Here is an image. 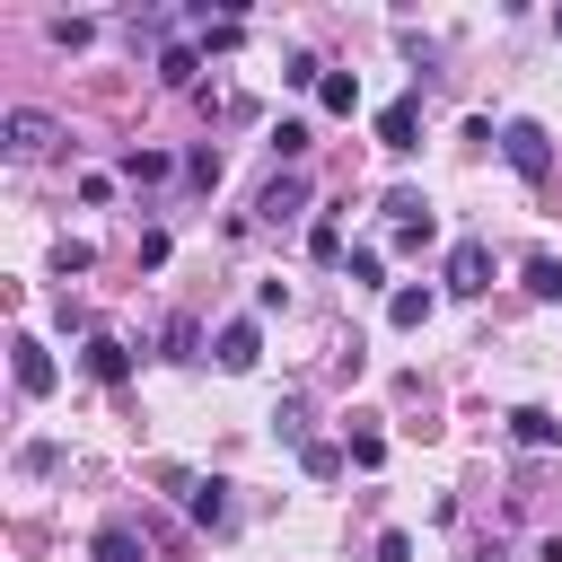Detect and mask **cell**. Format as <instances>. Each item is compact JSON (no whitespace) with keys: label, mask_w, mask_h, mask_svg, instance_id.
I'll return each instance as SVG.
<instances>
[{"label":"cell","mask_w":562,"mask_h":562,"mask_svg":"<svg viewBox=\"0 0 562 562\" xmlns=\"http://www.w3.org/2000/svg\"><path fill=\"white\" fill-rule=\"evenodd\" d=\"M501 149H509V167H518L527 184H544V176H553V140H544V123H509V132H501Z\"/></svg>","instance_id":"obj_1"},{"label":"cell","mask_w":562,"mask_h":562,"mask_svg":"<svg viewBox=\"0 0 562 562\" xmlns=\"http://www.w3.org/2000/svg\"><path fill=\"white\" fill-rule=\"evenodd\" d=\"M0 140H9V158H44L53 149V114L18 105V114H0Z\"/></svg>","instance_id":"obj_2"},{"label":"cell","mask_w":562,"mask_h":562,"mask_svg":"<svg viewBox=\"0 0 562 562\" xmlns=\"http://www.w3.org/2000/svg\"><path fill=\"white\" fill-rule=\"evenodd\" d=\"M448 290H457V299L492 290V246H483V237H457V255H448Z\"/></svg>","instance_id":"obj_3"},{"label":"cell","mask_w":562,"mask_h":562,"mask_svg":"<svg viewBox=\"0 0 562 562\" xmlns=\"http://www.w3.org/2000/svg\"><path fill=\"white\" fill-rule=\"evenodd\" d=\"M413 132H422V97H395V105H378V149H413Z\"/></svg>","instance_id":"obj_4"},{"label":"cell","mask_w":562,"mask_h":562,"mask_svg":"<svg viewBox=\"0 0 562 562\" xmlns=\"http://www.w3.org/2000/svg\"><path fill=\"white\" fill-rule=\"evenodd\" d=\"M255 360H263V334H255V316H237V325H220V369H228V378H246Z\"/></svg>","instance_id":"obj_5"},{"label":"cell","mask_w":562,"mask_h":562,"mask_svg":"<svg viewBox=\"0 0 562 562\" xmlns=\"http://www.w3.org/2000/svg\"><path fill=\"white\" fill-rule=\"evenodd\" d=\"M79 360H88V378H97V386H123V378H132V351H123L114 334H88V351H79Z\"/></svg>","instance_id":"obj_6"},{"label":"cell","mask_w":562,"mask_h":562,"mask_svg":"<svg viewBox=\"0 0 562 562\" xmlns=\"http://www.w3.org/2000/svg\"><path fill=\"white\" fill-rule=\"evenodd\" d=\"M18 386H26V395H53V386H61V369H53V351H44L35 334H18Z\"/></svg>","instance_id":"obj_7"},{"label":"cell","mask_w":562,"mask_h":562,"mask_svg":"<svg viewBox=\"0 0 562 562\" xmlns=\"http://www.w3.org/2000/svg\"><path fill=\"white\" fill-rule=\"evenodd\" d=\"M509 439H518V448H553V439H562V422H553L544 404H518V413H509Z\"/></svg>","instance_id":"obj_8"},{"label":"cell","mask_w":562,"mask_h":562,"mask_svg":"<svg viewBox=\"0 0 562 562\" xmlns=\"http://www.w3.org/2000/svg\"><path fill=\"white\" fill-rule=\"evenodd\" d=\"M430 307H439V299H430L422 281H404V290L386 299V325H404V334H413V325H430Z\"/></svg>","instance_id":"obj_9"},{"label":"cell","mask_w":562,"mask_h":562,"mask_svg":"<svg viewBox=\"0 0 562 562\" xmlns=\"http://www.w3.org/2000/svg\"><path fill=\"white\" fill-rule=\"evenodd\" d=\"M316 105H325V114H351V105H360V79H351V70H325V79H316Z\"/></svg>","instance_id":"obj_10"},{"label":"cell","mask_w":562,"mask_h":562,"mask_svg":"<svg viewBox=\"0 0 562 562\" xmlns=\"http://www.w3.org/2000/svg\"><path fill=\"white\" fill-rule=\"evenodd\" d=\"M184 501H193V518H202V527H228V483H193Z\"/></svg>","instance_id":"obj_11"},{"label":"cell","mask_w":562,"mask_h":562,"mask_svg":"<svg viewBox=\"0 0 562 562\" xmlns=\"http://www.w3.org/2000/svg\"><path fill=\"white\" fill-rule=\"evenodd\" d=\"M342 457H351L360 474H378V465H386V439H378V430H351V439H342Z\"/></svg>","instance_id":"obj_12"},{"label":"cell","mask_w":562,"mask_h":562,"mask_svg":"<svg viewBox=\"0 0 562 562\" xmlns=\"http://www.w3.org/2000/svg\"><path fill=\"white\" fill-rule=\"evenodd\" d=\"M97 562H140V536H132V527H123V518H114V527H105V536H97Z\"/></svg>","instance_id":"obj_13"},{"label":"cell","mask_w":562,"mask_h":562,"mask_svg":"<svg viewBox=\"0 0 562 562\" xmlns=\"http://www.w3.org/2000/svg\"><path fill=\"white\" fill-rule=\"evenodd\" d=\"M299 193H307L299 176H281V184H263V220H290V211H299Z\"/></svg>","instance_id":"obj_14"},{"label":"cell","mask_w":562,"mask_h":562,"mask_svg":"<svg viewBox=\"0 0 562 562\" xmlns=\"http://www.w3.org/2000/svg\"><path fill=\"white\" fill-rule=\"evenodd\" d=\"M527 299H562V263H553V255L527 263Z\"/></svg>","instance_id":"obj_15"},{"label":"cell","mask_w":562,"mask_h":562,"mask_svg":"<svg viewBox=\"0 0 562 562\" xmlns=\"http://www.w3.org/2000/svg\"><path fill=\"white\" fill-rule=\"evenodd\" d=\"M193 70H202V61H193L184 44H176V53H158V79H167V88H193Z\"/></svg>","instance_id":"obj_16"},{"label":"cell","mask_w":562,"mask_h":562,"mask_svg":"<svg viewBox=\"0 0 562 562\" xmlns=\"http://www.w3.org/2000/svg\"><path fill=\"white\" fill-rule=\"evenodd\" d=\"M307 255L334 263V255H342V220H316V228H307Z\"/></svg>","instance_id":"obj_17"},{"label":"cell","mask_w":562,"mask_h":562,"mask_svg":"<svg viewBox=\"0 0 562 562\" xmlns=\"http://www.w3.org/2000/svg\"><path fill=\"white\" fill-rule=\"evenodd\" d=\"M342 272H351L360 290H378V272H386V255H378V246H351V263H342Z\"/></svg>","instance_id":"obj_18"},{"label":"cell","mask_w":562,"mask_h":562,"mask_svg":"<svg viewBox=\"0 0 562 562\" xmlns=\"http://www.w3.org/2000/svg\"><path fill=\"white\" fill-rule=\"evenodd\" d=\"M123 167H132V184H158V176H167V149H132Z\"/></svg>","instance_id":"obj_19"},{"label":"cell","mask_w":562,"mask_h":562,"mask_svg":"<svg viewBox=\"0 0 562 562\" xmlns=\"http://www.w3.org/2000/svg\"><path fill=\"white\" fill-rule=\"evenodd\" d=\"M88 263H97V255H88L79 237H61V246H53V272H61V281H70V272H88Z\"/></svg>","instance_id":"obj_20"},{"label":"cell","mask_w":562,"mask_h":562,"mask_svg":"<svg viewBox=\"0 0 562 562\" xmlns=\"http://www.w3.org/2000/svg\"><path fill=\"white\" fill-rule=\"evenodd\" d=\"M342 465H351V457H342V448H325V439H316V448H307V474H316V483H334V474H342Z\"/></svg>","instance_id":"obj_21"},{"label":"cell","mask_w":562,"mask_h":562,"mask_svg":"<svg viewBox=\"0 0 562 562\" xmlns=\"http://www.w3.org/2000/svg\"><path fill=\"white\" fill-rule=\"evenodd\" d=\"M378 562H413V536H404V527H386V536H378Z\"/></svg>","instance_id":"obj_22"},{"label":"cell","mask_w":562,"mask_h":562,"mask_svg":"<svg viewBox=\"0 0 562 562\" xmlns=\"http://www.w3.org/2000/svg\"><path fill=\"white\" fill-rule=\"evenodd\" d=\"M544 562H562V536H544Z\"/></svg>","instance_id":"obj_23"},{"label":"cell","mask_w":562,"mask_h":562,"mask_svg":"<svg viewBox=\"0 0 562 562\" xmlns=\"http://www.w3.org/2000/svg\"><path fill=\"white\" fill-rule=\"evenodd\" d=\"M553 35H562V9H553Z\"/></svg>","instance_id":"obj_24"},{"label":"cell","mask_w":562,"mask_h":562,"mask_svg":"<svg viewBox=\"0 0 562 562\" xmlns=\"http://www.w3.org/2000/svg\"><path fill=\"white\" fill-rule=\"evenodd\" d=\"M483 562H492V553H483Z\"/></svg>","instance_id":"obj_25"}]
</instances>
